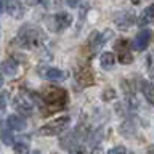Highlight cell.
<instances>
[{
    "label": "cell",
    "instance_id": "obj_18",
    "mask_svg": "<svg viewBox=\"0 0 154 154\" xmlns=\"http://www.w3.org/2000/svg\"><path fill=\"white\" fill-rule=\"evenodd\" d=\"M13 151L14 154H29V146H27V143L18 141L13 144Z\"/></svg>",
    "mask_w": 154,
    "mask_h": 154
},
{
    "label": "cell",
    "instance_id": "obj_29",
    "mask_svg": "<svg viewBox=\"0 0 154 154\" xmlns=\"http://www.w3.org/2000/svg\"><path fill=\"white\" fill-rule=\"evenodd\" d=\"M34 2H42V0H34Z\"/></svg>",
    "mask_w": 154,
    "mask_h": 154
},
{
    "label": "cell",
    "instance_id": "obj_4",
    "mask_svg": "<svg viewBox=\"0 0 154 154\" xmlns=\"http://www.w3.org/2000/svg\"><path fill=\"white\" fill-rule=\"evenodd\" d=\"M116 51H117V60L120 64H130V63L133 61V55L132 51H130V43L127 38H119L117 42H116Z\"/></svg>",
    "mask_w": 154,
    "mask_h": 154
},
{
    "label": "cell",
    "instance_id": "obj_23",
    "mask_svg": "<svg viewBox=\"0 0 154 154\" xmlns=\"http://www.w3.org/2000/svg\"><path fill=\"white\" fill-rule=\"evenodd\" d=\"M148 154H154V146H151V148L148 149Z\"/></svg>",
    "mask_w": 154,
    "mask_h": 154
},
{
    "label": "cell",
    "instance_id": "obj_12",
    "mask_svg": "<svg viewBox=\"0 0 154 154\" xmlns=\"http://www.w3.org/2000/svg\"><path fill=\"white\" fill-rule=\"evenodd\" d=\"M0 140L5 144H13V130L8 122H0Z\"/></svg>",
    "mask_w": 154,
    "mask_h": 154
},
{
    "label": "cell",
    "instance_id": "obj_20",
    "mask_svg": "<svg viewBox=\"0 0 154 154\" xmlns=\"http://www.w3.org/2000/svg\"><path fill=\"white\" fill-rule=\"evenodd\" d=\"M108 154H127V149H125L124 146H116L112 149H109Z\"/></svg>",
    "mask_w": 154,
    "mask_h": 154
},
{
    "label": "cell",
    "instance_id": "obj_5",
    "mask_svg": "<svg viewBox=\"0 0 154 154\" xmlns=\"http://www.w3.org/2000/svg\"><path fill=\"white\" fill-rule=\"evenodd\" d=\"M75 80L77 84H80L82 87H88L95 84V72L88 64H82L75 69Z\"/></svg>",
    "mask_w": 154,
    "mask_h": 154
},
{
    "label": "cell",
    "instance_id": "obj_13",
    "mask_svg": "<svg viewBox=\"0 0 154 154\" xmlns=\"http://www.w3.org/2000/svg\"><path fill=\"white\" fill-rule=\"evenodd\" d=\"M7 122H8L10 127H11V130H24L26 128V119L21 117V116H18V114L10 116Z\"/></svg>",
    "mask_w": 154,
    "mask_h": 154
},
{
    "label": "cell",
    "instance_id": "obj_10",
    "mask_svg": "<svg viewBox=\"0 0 154 154\" xmlns=\"http://www.w3.org/2000/svg\"><path fill=\"white\" fill-rule=\"evenodd\" d=\"M38 74H40L43 79H48V80H64L66 79V72L64 71L56 69V67H51V66L38 67Z\"/></svg>",
    "mask_w": 154,
    "mask_h": 154
},
{
    "label": "cell",
    "instance_id": "obj_24",
    "mask_svg": "<svg viewBox=\"0 0 154 154\" xmlns=\"http://www.w3.org/2000/svg\"><path fill=\"white\" fill-rule=\"evenodd\" d=\"M130 2H132V3H133V5H138V3H140V2H141V0H130Z\"/></svg>",
    "mask_w": 154,
    "mask_h": 154
},
{
    "label": "cell",
    "instance_id": "obj_27",
    "mask_svg": "<svg viewBox=\"0 0 154 154\" xmlns=\"http://www.w3.org/2000/svg\"><path fill=\"white\" fill-rule=\"evenodd\" d=\"M151 75H152V79H154V67L151 69Z\"/></svg>",
    "mask_w": 154,
    "mask_h": 154
},
{
    "label": "cell",
    "instance_id": "obj_16",
    "mask_svg": "<svg viewBox=\"0 0 154 154\" xmlns=\"http://www.w3.org/2000/svg\"><path fill=\"white\" fill-rule=\"evenodd\" d=\"M100 63H101V67H103V69H111V67L114 66V63H116L114 53L104 51L103 55H101V58H100Z\"/></svg>",
    "mask_w": 154,
    "mask_h": 154
},
{
    "label": "cell",
    "instance_id": "obj_17",
    "mask_svg": "<svg viewBox=\"0 0 154 154\" xmlns=\"http://www.w3.org/2000/svg\"><path fill=\"white\" fill-rule=\"evenodd\" d=\"M7 11L11 14V16H14V18H21L23 10H21V7H19L18 0H8L7 2Z\"/></svg>",
    "mask_w": 154,
    "mask_h": 154
},
{
    "label": "cell",
    "instance_id": "obj_2",
    "mask_svg": "<svg viewBox=\"0 0 154 154\" xmlns=\"http://www.w3.org/2000/svg\"><path fill=\"white\" fill-rule=\"evenodd\" d=\"M43 32L38 27H34L32 24L24 26L18 34V42L26 48H38L43 43Z\"/></svg>",
    "mask_w": 154,
    "mask_h": 154
},
{
    "label": "cell",
    "instance_id": "obj_3",
    "mask_svg": "<svg viewBox=\"0 0 154 154\" xmlns=\"http://www.w3.org/2000/svg\"><path fill=\"white\" fill-rule=\"evenodd\" d=\"M69 124H71L69 116H61V117L53 119L51 122H48L43 127H40L37 130V135H40V137H55V135H60L64 132L69 127Z\"/></svg>",
    "mask_w": 154,
    "mask_h": 154
},
{
    "label": "cell",
    "instance_id": "obj_22",
    "mask_svg": "<svg viewBox=\"0 0 154 154\" xmlns=\"http://www.w3.org/2000/svg\"><path fill=\"white\" fill-rule=\"evenodd\" d=\"M79 2L80 0H67V5H69V7H77V5H79Z\"/></svg>",
    "mask_w": 154,
    "mask_h": 154
},
{
    "label": "cell",
    "instance_id": "obj_15",
    "mask_svg": "<svg viewBox=\"0 0 154 154\" xmlns=\"http://www.w3.org/2000/svg\"><path fill=\"white\" fill-rule=\"evenodd\" d=\"M141 91L149 103L154 106V84L152 82H141Z\"/></svg>",
    "mask_w": 154,
    "mask_h": 154
},
{
    "label": "cell",
    "instance_id": "obj_9",
    "mask_svg": "<svg viewBox=\"0 0 154 154\" xmlns=\"http://www.w3.org/2000/svg\"><path fill=\"white\" fill-rule=\"evenodd\" d=\"M151 37H152V32L149 31V29H141L133 40V48L137 51L146 50V47L149 45V42H151Z\"/></svg>",
    "mask_w": 154,
    "mask_h": 154
},
{
    "label": "cell",
    "instance_id": "obj_11",
    "mask_svg": "<svg viewBox=\"0 0 154 154\" xmlns=\"http://www.w3.org/2000/svg\"><path fill=\"white\" fill-rule=\"evenodd\" d=\"M154 23V5H149L148 8H144L141 14L138 18V24L140 26H148V24Z\"/></svg>",
    "mask_w": 154,
    "mask_h": 154
},
{
    "label": "cell",
    "instance_id": "obj_19",
    "mask_svg": "<svg viewBox=\"0 0 154 154\" xmlns=\"http://www.w3.org/2000/svg\"><path fill=\"white\" fill-rule=\"evenodd\" d=\"M101 98H103V101H111V100H114L116 98V90L112 88H106L103 91V95H101Z\"/></svg>",
    "mask_w": 154,
    "mask_h": 154
},
{
    "label": "cell",
    "instance_id": "obj_8",
    "mask_svg": "<svg viewBox=\"0 0 154 154\" xmlns=\"http://www.w3.org/2000/svg\"><path fill=\"white\" fill-rule=\"evenodd\" d=\"M135 14L132 11H119L114 16V24L117 26L120 31H127L128 27H132L135 24Z\"/></svg>",
    "mask_w": 154,
    "mask_h": 154
},
{
    "label": "cell",
    "instance_id": "obj_21",
    "mask_svg": "<svg viewBox=\"0 0 154 154\" xmlns=\"http://www.w3.org/2000/svg\"><path fill=\"white\" fill-rule=\"evenodd\" d=\"M71 154H85V151H84V149H82V148L75 146V148H74V149H72V151H71Z\"/></svg>",
    "mask_w": 154,
    "mask_h": 154
},
{
    "label": "cell",
    "instance_id": "obj_30",
    "mask_svg": "<svg viewBox=\"0 0 154 154\" xmlns=\"http://www.w3.org/2000/svg\"><path fill=\"white\" fill-rule=\"evenodd\" d=\"M29 2H34V0H29Z\"/></svg>",
    "mask_w": 154,
    "mask_h": 154
},
{
    "label": "cell",
    "instance_id": "obj_26",
    "mask_svg": "<svg viewBox=\"0 0 154 154\" xmlns=\"http://www.w3.org/2000/svg\"><path fill=\"white\" fill-rule=\"evenodd\" d=\"M3 85V79H2V74H0V87Z\"/></svg>",
    "mask_w": 154,
    "mask_h": 154
},
{
    "label": "cell",
    "instance_id": "obj_25",
    "mask_svg": "<svg viewBox=\"0 0 154 154\" xmlns=\"http://www.w3.org/2000/svg\"><path fill=\"white\" fill-rule=\"evenodd\" d=\"M2 10H3V2L0 0V13H2Z\"/></svg>",
    "mask_w": 154,
    "mask_h": 154
},
{
    "label": "cell",
    "instance_id": "obj_6",
    "mask_svg": "<svg viewBox=\"0 0 154 154\" xmlns=\"http://www.w3.org/2000/svg\"><path fill=\"white\" fill-rule=\"evenodd\" d=\"M71 23H72V16L69 13H56L48 19V24H50V29L53 32L63 31L67 26H71Z\"/></svg>",
    "mask_w": 154,
    "mask_h": 154
},
{
    "label": "cell",
    "instance_id": "obj_7",
    "mask_svg": "<svg viewBox=\"0 0 154 154\" xmlns=\"http://www.w3.org/2000/svg\"><path fill=\"white\" fill-rule=\"evenodd\" d=\"M14 106H16V109L21 111L23 114H31L34 111V100L29 93L21 91V93L14 98Z\"/></svg>",
    "mask_w": 154,
    "mask_h": 154
},
{
    "label": "cell",
    "instance_id": "obj_1",
    "mask_svg": "<svg viewBox=\"0 0 154 154\" xmlns=\"http://www.w3.org/2000/svg\"><path fill=\"white\" fill-rule=\"evenodd\" d=\"M38 96H40V100H42V104L47 108L43 111V114L55 112V111L63 109L67 104V100H69L67 91L60 88V87H45Z\"/></svg>",
    "mask_w": 154,
    "mask_h": 154
},
{
    "label": "cell",
    "instance_id": "obj_28",
    "mask_svg": "<svg viewBox=\"0 0 154 154\" xmlns=\"http://www.w3.org/2000/svg\"><path fill=\"white\" fill-rule=\"evenodd\" d=\"M31 154H40V151H34V152H31Z\"/></svg>",
    "mask_w": 154,
    "mask_h": 154
},
{
    "label": "cell",
    "instance_id": "obj_14",
    "mask_svg": "<svg viewBox=\"0 0 154 154\" xmlns=\"http://www.w3.org/2000/svg\"><path fill=\"white\" fill-rule=\"evenodd\" d=\"M0 67H2V72H3V74H7V75H14L18 72V63L14 61L13 58L5 60Z\"/></svg>",
    "mask_w": 154,
    "mask_h": 154
}]
</instances>
